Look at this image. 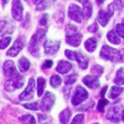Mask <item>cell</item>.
Here are the masks:
<instances>
[{
	"label": "cell",
	"instance_id": "obj_1",
	"mask_svg": "<svg viewBox=\"0 0 124 124\" xmlns=\"http://www.w3.org/2000/svg\"><path fill=\"white\" fill-rule=\"evenodd\" d=\"M81 34L75 25L68 24L66 27V41L72 47H78L81 43Z\"/></svg>",
	"mask_w": 124,
	"mask_h": 124
},
{
	"label": "cell",
	"instance_id": "obj_2",
	"mask_svg": "<svg viewBox=\"0 0 124 124\" xmlns=\"http://www.w3.org/2000/svg\"><path fill=\"white\" fill-rule=\"evenodd\" d=\"M65 54L67 56V58L72 59V60H76L77 62H78L79 66H80L83 70H85V69L88 68L89 60H88V58L83 54L78 52V51H70V50H66Z\"/></svg>",
	"mask_w": 124,
	"mask_h": 124
},
{
	"label": "cell",
	"instance_id": "obj_3",
	"mask_svg": "<svg viewBox=\"0 0 124 124\" xmlns=\"http://www.w3.org/2000/svg\"><path fill=\"white\" fill-rule=\"evenodd\" d=\"M100 57L103 60H109L112 62H118L119 61V51L113 48L109 47V46L104 45L101 48Z\"/></svg>",
	"mask_w": 124,
	"mask_h": 124
},
{
	"label": "cell",
	"instance_id": "obj_4",
	"mask_svg": "<svg viewBox=\"0 0 124 124\" xmlns=\"http://www.w3.org/2000/svg\"><path fill=\"white\" fill-rule=\"evenodd\" d=\"M123 118H124V109L120 106L110 108L107 112V119L109 121H112V122H119V121L123 120Z\"/></svg>",
	"mask_w": 124,
	"mask_h": 124
},
{
	"label": "cell",
	"instance_id": "obj_5",
	"mask_svg": "<svg viewBox=\"0 0 124 124\" xmlns=\"http://www.w3.org/2000/svg\"><path fill=\"white\" fill-rule=\"evenodd\" d=\"M68 15L72 21L78 22V23H80V22H83V20H85L83 10L75 3H72L68 8Z\"/></svg>",
	"mask_w": 124,
	"mask_h": 124
},
{
	"label": "cell",
	"instance_id": "obj_6",
	"mask_svg": "<svg viewBox=\"0 0 124 124\" xmlns=\"http://www.w3.org/2000/svg\"><path fill=\"white\" fill-rule=\"evenodd\" d=\"M3 72H4V75L7 77H9V78H19V77H22L18 73L14 63L11 60H8L3 63Z\"/></svg>",
	"mask_w": 124,
	"mask_h": 124
},
{
	"label": "cell",
	"instance_id": "obj_7",
	"mask_svg": "<svg viewBox=\"0 0 124 124\" xmlns=\"http://www.w3.org/2000/svg\"><path fill=\"white\" fill-rule=\"evenodd\" d=\"M88 97V92L81 86H78L76 88V92H75L74 96L72 98V106H78L79 103H81L83 100H86Z\"/></svg>",
	"mask_w": 124,
	"mask_h": 124
},
{
	"label": "cell",
	"instance_id": "obj_8",
	"mask_svg": "<svg viewBox=\"0 0 124 124\" xmlns=\"http://www.w3.org/2000/svg\"><path fill=\"white\" fill-rule=\"evenodd\" d=\"M34 86H35L34 78L31 77V78L29 79V84H28V86H26L25 90L19 96L20 100H30V99H32L33 96H34Z\"/></svg>",
	"mask_w": 124,
	"mask_h": 124
},
{
	"label": "cell",
	"instance_id": "obj_9",
	"mask_svg": "<svg viewBox=\"0 0 124 124\" xmlns=\"http://www.w3.org/2000/svg\"><path fill=\"white\" fill-rule=\"evenodd\" d=\"M54 102H55V96L54 95H53L51 92L45 93L44 97L41 100V109L43 110V111L44 110H45V111H50V110L52 109Z\"/></svg>",
	"mask_w": 124,
	"mask_h": 124
},
{
	"label": "cell",
	"instance_id": "obj_10",
	"mask_svg": "<svg viewBox=\"0 0 124 124\" xmlns=\"http://www.w3.org/2000/svg\"><path fill=\"white\" fill-rule=\"evenodd\" d=\"M23 47H24V39H23V37L21 36V37H19V38L14 41L13 46L8 50L7 56H9V57H17L18 54H19V52L23 49Z\"/></svg>",
	"mask_w": 124,
	"mask_h": 124
},
{
	"label": "cell",
	"instance_id": "obj_11",
	"mask_svg": "<svg viewBox=\"0 0 124 124\" xmlns=\"http://www.w3.org/2000/svg\"><path fill=\"white\" fill-rule=\"evenodd\" d=\"M59 46H61V41L59 40H45L44 43V51L46 54H54L58 51Z\"/></svg>",
	"mask_w": 124,
	"mask_h": 124
},
{
	"label": "cell",
	"instance_id": "obj_12",
	"mask_svg": "<svg viewBox=\"0 0 124 124\" xmlns=\"http://www.w3.org/2000/svg\"><path fill=\"white\" fill-rule=\"evenodd\" d=\"M22 86H23V79H22V77H19V78H10L4 84V88L8 92H13V90L18 89V88H21Z\"/></svg>",
	"mask_w": 124,
	"mask_h": 124
},
{
	"label": "cell",
	"instance_id": "obj_13",
	"mask_svg": "<svg viewBox=\"0 0 124 124\" xmlns=\"http://www.w3.org/2000/svg\"><path fill=\"white\" fill-rule=\"evenodd\" d=\"M12 16L15 21H20L23 13V6H22L20 0H13L12 3Z\"/></svg>",
	"mask_w": 124,
	"mask_h": 124
},
{
	"label": "cell",
	"instance_id": "obj_14",
	"mask_svg": "<svg viewBox=\"0 0 124 124\" xmlns=\"http://www.w3.org/2000/svg\"><path fill=\"white\" fill-rule=\"evenodd\" d=\"M83 82L86 86H88L91 89H94V88L99 87V85H100L99 78L96 75H87V76H85L83 78Z\"/></svg>",
	"mask_w": 124,
	"mask_h": 124
},
{
	"label": "cell",
	"instance_id": "obj_15",
	"mask_svg": "<svg viewBox=\"0 0 124 124\" xmlns=\"http://www.w3.org/2000/svg\"><path fill=\"white\" fill-rule=\"evenodd\" d=\"M39 43L37 38L35 37V35H33L32 39H31L30 44H29V51L31 52V54L34 57H39L40 56V48H39Z\"/></svg>",
	"mask_w": 124,
	"mask_h": 124
},
{
	"label": "cell",
	"instance_id": "obj_16",
	"mask_svg": "<svg viewBox=\"0 0 124 124\" xmlns=\"http://www.w3.org/2000/svg\"><path fill=\"white\" fill-rule=\"evenodd\" d=\"M111 15L112 14L109 12V11L100 10V11H99V14H98V21H99V23H100L102 26H105L108 24V22H109Z\"/></svg>",
	"mask_w": 124,
	"mask_h": 124
},
{
	"label": "cell",
	"instance_id": "obj_17",
	"mask_svg": "<svg viewBox=\"0 0 124 124\" xmlns=\"http://www.w3.org/2000/svg\"><path fill=\"white\" fill-rule=\"evenodd\" d=\"M57 72L58 73H62V74H66V73H68L70 70H72V63H69V62L67 61H59L58 62V65H57L56 68Z\"/></svg>",
	"mask_w": 124,
	"mask_h": 124
},
{
	"label": "cell",
	"instance_id": "obj_18",
	"mask_svg": "<svg viewBox=\"0 0 124 124\" xmlns=\"http://www.w3.org/2000/svg\"><path fill=\"white\" fill-rule=\"evenodd\" d=\"M30 65H31L30 61H29L25 57H22V58L19 59V62H18V68H19V70L21 71L22 73L26 72V71L30 69Z\"/></svg>",
	"mask_w": 124,
	"mask_h": 124
},
{
	"label": "cell",
	"instance_id": "obj_19",
	"mask_svg": "<svg viewBox=\"0 0 124 124\" xmlns=\"http://www.w3.org/2000/svg\"><path fill=\"white\" fill-rule=\"evenodd\" d=\"M97 44H98V41H97L96 38H89V39H87V40H86L85 48L87 49V51L92 52V51H94V49H96Z\"/></svg>",
	"mask_w": 124,
	"mask_h": 124
},
{
	"label": "cell",
	"instance_id": "obj_20",
	"mask_svg": "<svg viewBox=\"0 0 124 124\" xmlns=\"http://www.w3.org/2000/svg\"><path fill=\"white\" fill-rule=\"evenodd\" d=\"M70 116H72V111L69 109H65L64 111H62L61 116H59L61 124H67L68 121L70 120Z\"/></svg>",
	"mask_w": 124,
	"mask_h": 124
},
{
	"label": "cell",
	"instance_id": "obj_21",
	"mask_svg": "<svg viewBox=\"0 0 124 124\" xmlns=\"http://www.w3.org/2000/svg\"><path fill=\"white\" fill-rule=\"evenodd\" d=\"M107 38L109 39V41H110V43H112L113 45H120V43H121V40H120V38H119L118 34H116L114 31H110V32L108 33Z\"/></svg>",
	"mask_w": 124,
	"mask_h": 124
},
{
	"label": "cell",
	"instance_id": "obj_22",
	"mask_svg": "<svg viewBox=\"0 0 124 124\" xmlns=\"http://www.w3.org/2000/svg\"><path fill=\"white\" fill-rule=\"evenodd\" d=\"M114 83L116 85H124V69L123 68L118 70L115 77H114Z\"/></svg>",
	"mask_w": 124,
	"mask_h": 124
},
{
	"label": "cell",
	"instance_id": "obj_23",
	"mask_svg": "<svg viewBox=\"0 0 124 124\" xmlns=\"http://www.w3.org/2000/svg\"><path fill=\"white\" fill-rule=\"evenodd\" d=\"M123 92V88L122 87H118V86H113V87H111V89H110L109 92V98L111 99H114L116 98V97H119L121 95V93Z\"/></svg>",
	"mask_w": 124,
	"mask_h": 124
},
{
	"label": "cell",
	"instance_id": "obj_24",
	"mask_svg": "<svg viewBox=\"0 0 124 124\" xmlns=\"http://www.w3.org/2000/svg\"><path fill=\"white\" fill-rule=\"evenodd\" d=\"M83 17H85V20H88V19H90V17H91L92 7H91V4H90V2L83 4Z\"/></svg>",
	"mask_w": 124,
	"mask_h": 124
},
{
	"label": "cell",
	"instance_id": "obj_25",
	"mask_svg": "<svg viewBox=\"0 0 124 124\" xmlns=\"http://www.w3.org/2000/svg\"><path fill=\"white\" fill-rule=\"evenodd\" d=\"M20 121H21L23 124H35L36 123V120L33 116L31 114H26V116H22L20 118Z\"/></svg>",
	"mask_w": 124,
	"mask_h": 124
},
{
	"label": "cell",
	"instance_id": "obj_26",
	"mask_svg": "<svg viewBox=\"0 0 124 124\" xmlns=\"http://www.w3.org/2000/svg\"><path fill=\"white\" fill-rule=\"evenodd\" d=\"M44 88H45V79L43 77H39L37 78V95L39 96L43 95Z\"/></svg>",
	"mask_w": 124,
	"mask_h": 124
},
{
	"label": "cell",
	"instance_id": "obj_27",
	"mask_svg": "<svg viewBox=\"0 0 124 124\" xmlns=\"http://www.w3.org/2000/svg\"><path fill=\"white\" fill-rule=\"evenodd\" d=\"M50 83H51V86H52V87L56 88L62 84V78L58 76V75H53L50 79Z\"/></svg>",
	"mask_w": 124,
	"mask_h": 124
},
{
	"label": "cell",
	"instance_id": "obj_28",
	"mask_svg": "<svg viewBox=\"0 0 124 124\" xmlns=\"http://www.w3.org/2000/svg\"><path fill=\"white\" fill-rule=\"evenodd\" d=\"M83 122H85V116L80 113V114H77V116L72 119L70 124H83Z\"/></svg>",
	"mask_w": 124,
	"mask_h": 124
},
{
	"label": "cell",
	"instance_id": "obj_29",
	"mask_svg": "<svg viewBox=\"0 0 124 124\" xmlns=\"http://www.w3.org/2000/svg\"><path fill=\"white\" fill-rule=\"evenodd\" d=\"M35 37L37 38V40H39L40 43H44V41H45V31L37 30L36 34H35Z\"/></svg>",
	"mask_w": 124,
	"mask_h": 124
},
{
	"label": "cell",
	"instance_id": "obj_30",
	"mask_svg": "<svg viewBox=\"0 0 124 124\" xmlns=\"http://www.w3.org/2000/svg\"><path fill=\"white\" fill-rule=\"evenodd\" d=\"M10 43H11V37H4V38L0 39V49L7 48Z\"/></svg>",
	"mask_w": 124,
	"mask_h": 124
},
{
	"label": "cell",
	"instance_id": "obj_31",
	"mask_svg": "<svg viewBox=\"0 0 124 124\" xmlns=\"http://www.w3.org/2000/svg\"><path fill=\"white\" fill-rule=\"evenodd\" d=\"M115 31H116V33L122 37V38H124V19H123L122 23L118 24V25L115 26Z\"/></svg>",
	"mask_w": 124,
	"mask_h": 124
},
{
	"label": "cell",
	"instance_id": "obj_32",
	"mask_svg": "<svg viewBox=\"0 0 124 124\" xmlns=\"http://www.w3.org/2000/svg\"><path fill=\"white\" fill-rule=\"evenodd\" d=\"M102 72H103V69H102V66H100V65H94L93 68L91 69V73L94 75H101Z\"/></svg>",
	"mask_w": 124,
	"mask_h": 124
},
{
	"label": "cell",
	"instance_id": "obj_33",
	"mask_svg": "<svg viewBox=\"0 0 124 124\" xmlns=\"http://www.w3.org/2000/svg\"><path fill=\"white\" fill-rule=\"evenodd\" d=\"M76 81H77V75L72 74L70 76H67V78H66L65 82H66V85H72Z\"/></svg>",
	"mask_w": 124,
	"mask_h": 124
},
{
	"label": "cell",
	"instance_id": "obj_34",
	"mask_svg": "<svg viewBox=\"0 0 124 124\" xmlns=\"http://www.w3.org/2000/svg\"><path fill=\"white\" fill-rule=\"evenodd\" d=\"M23 107H24V108H26V109H30V110H37V109H39V105H37V102H29V103H24Z\"/></svg>",
	"mask_w": 124,
	"mask_h": 124
},
{
	"label": "cell",
	"instance_id": "obj_35",
	"mask_svg": "<svg viewBox=\"0 0 124 124\" xmlns=\"http://www.w3.org/2000/svg\"><path fill=\"white\" fill-rule=\"evenodd\" d=\"M107 102H108V101L105 100V99H101V100L99 101L98 107H97V109H98L99 112H103V110H104V107H105V105H107Z\"/></svg>",
	"mask_w": 124,
	"mask_h": 124
},
{
	"label": "cell",
	"instance_id": "obj_36",
	"mask_svg": "<svg viewBox=\"0 0 124 124\" xmlns=\"http://www.w3.org/2000/svg\"><path fill=\"white\" fill-rule=\"evenodd\" d=\"M47 19H48V15L44 14L43 16L41 17V20H40V24H41V25H46V24H47Z\"/></svg>",
	"mask_w": 124,
	"mask_h": 124
},
{
	"label": "cell",
	"instance_id": "obj_37",
	"mask_svg": "<svg viewBox=\"0 0 124 124\" xmlns=\"http://www.w3.org/2000/svg\"><path fill=\"white\" fill-rule=\"evenodd\" d=\"M88 31H89V32H91V33L97 32V31H98V24H97V23H93L92 25H90L89 27H88Z\"/></svg>",
	"mask_w": 124,
	"mask_h": 124
},
{
	"label": "cell",
	"instance_id": "obj_38",
	"mask_svg": "<svg viewBox=\"0 0 124 124\" xmlns=\"http://www.w3.org/2000/svg\"><path fill=\"white\" fill-rule=\"evenodd\" d=\"M124 61V48L119 51V61L118 62H123Z\"/></svg>",
	"mask_w": 124,
	"mask_h": 124
},
{
	"label": "cell",
	"instance_id": "obj_39",
	"mask_svg": "<svg viewBox=\"0 0 124 124\" xmlns=\"http://www.w3.org/2000/svg\"><path fill=\"white\" fill-rule=\"evenodd\" d=\"M52 65H53V61H52V60H47V61L44 62L43 69H44V68H45V69H48V68H51Z\"/></svg>",
	"mask_w": 124,
	"mask_h": 124
},
{
	"label": "cell",
	"instance_id": "obj_40",
	"mask_svg": "<svg viewBox=\"0 0 124 124\" xmlns=\"http://www.w3.org/2000/svg\"><path fill=\"white\" fill-rule=\"evenodd\" d=\"M107 88H108V86H104V87L102 88V92H101V96H104V94H105V92H107Z\"/></svg>",
	"mask_w": 124,
	"mask_h": 124
},
{
	"label": "cell",
	"instance_id": "obj_41",
	"mask_svg": "<svg viewBox=\"0 0 124 124\" xmlns=\"http://www.w3.org/2000/svg\"><path fill=\"white\" fill-rule=\"evenodd\" d=\"M77 1H79L80 3H83V4H86V3H88V2H90L89 0H77Z\"/></svg>",
	"mask_w": 124,
	"mask_h": 124
},
{
	"label": "cell",
	"instance_id": "obj_42",
	"mask_svg": "<svg viewBox=\"0 0 124 124\" xmlns=\"http://www.w3.org/2000/svg\"><path fill=\"white\" fill-rule=\"evenodd\" d=\"M4 25H6V22H0V31L4 27Z\"/></svg>",
	"mask_w": 124,
	"mask_h": 124
},
{
	"label": "cell",
	"instance_id": "obj_43",
	"mask_svg": "<svg viewBox=\"0 0 124 124\" xmlns=\"http://www.w3.org/2000/svg\"><path fill=\"white\" fill-rule=\"evenodd\" d=\"M33 1V3H35V4H39V3H41L43 0H32Z\"/></svg>",
	"mask_w": 124,
	"mask_h": 124
},
{
	"label": "cell",
	"instance_id": "obj_44",
	"mask_svg": "<svg viewBox=\"0 0 124 124\" xmlns=\"http://www.w3.org/2000/svg\"><path fill=\"white\" fill-rule=\"evenodd\" d=\"M96 1H97V3H98V4H102L105 0H96Z\"/></svg>",
	"mask_w": 124,
	"mask_h": 124
},
{
	"label": "cell",
	"instance_id": "obj_45",
	"mask_svg": "<svg viewBox=\"0 0 124 124\" xmlns=\"http://www.w3.org/2000/svg\"><path fill=\"white\" fill-rule=\"evenodd\" d=\"M8 1H9V0H2V3H3V4H6Z\"/></svg>",
	"mask_w": 124,
	"mask_h": 124
},
{
	"label": "cell",
	"instance_id": "obj_46",
	"mask_svg": "<svg viewBox=\"0 0 124 124\" xmlns=\"http://www.w3.org/2000/svg\"><path fill=\"white\" fill-rule=\"evenodd\" d=\"M45 124H50V123H45Z\"/></svg>",
	"mask_w": 124,
	"mask_h": 124
}]
</instances>
